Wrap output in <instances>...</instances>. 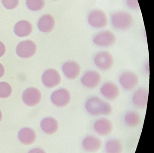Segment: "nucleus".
Returning <instances> with one entry per match:
<instances>
[{
	"label": "nucleus",
	"mask_w": 154,
	"mask_h": 153,
	"mask_svg": "<svg viewBox=\"0 0 154 153\" xmlns=\"http://www.w3.org/2000/svg\"><path fill=\"white\" fill-rule=\"evenodd\" d=\"M148 99V91L146 88L141 87L136 90L132 98L134 106L140 109L146 107Z\"/></svg>",
	"instance_id": "nucleus-15"
},
{
	"label": "nucleus",
	"mask_w": 154,
	"mask_h": 153,
	"mask_svg": "<svg viewBox=\"0 0 154 153\" xmlns=\"http://www.w3.org/2000/svg\"><path fill=\"white\" fill-rule=\"evenodd\" d=\"M126 4L130 8L136 10L139 8L138 0H126Z\"/></svg>",
	"instance_id": "nucleus-26"
},
{
	"label": "nucleus",
	"mask_w": 154,
	"mask_h": 153,
	"mask_svg": "<svg viewBox=\"0 0 154 153\" xmlns=\"http://www.w3.org/2000/svg\"><path fill=\"white\" fill-rule=\"evenodd\" d=\"M12 88L10 84L6 82H0V98H7L12 93Z\"/></svg>",
	"instance_id": "nucleus-24"
},
{
	"label": "nucleus",
	"mask_w": 154,
	"mask_h": 153,
	"mask_svg": "<svg viewBox=\"0 0 154 153\" xmlns=\"http://www.w3.org/2000/svg\"><path fill=\"white\" fill-rule=\"evenodd\" d=\"M62 69L65 76L69 80L76 79L80 75L81 71L80 65L74 61L66 62L62 66Z\"/></svg>",
	"instance_id": "nucleus-14"
},
{
	"label": "nucleus",
	"mask_w": 154,
	"mask_h": 153,
	"mask_svg": "<svg viewBox=\"0 0 154 153\" xmlns=\"http://www.w3.org/2000/svg\"><path fill=\"white\" fill-rule=\"evenodd\" d=\"M6 52V47L4 44L0 41V57L3 56Z\"/></svg>",
	"instance_id": "nucleus-27"
},
{
	"label": "nucleus",
	"mask_w": 154,
	"mask_h": 153,
	"mask_svg": "<svg viewBox=\"0 0 154 153\" xmlns=\"http://www.w3.org/2000/svg\"><path fill=\"white\" fill-rule=\"evenodd\" d=\"M101 76L98 72L90 70L83 75L81 81L82 84L88 89H94L100 83Z\"/></svg>",
	"instance_id": "nucleus-9"
},
{
	"label": "nucleus",
	"mask_w": 154,
	"mask_h": 153,
	"mask_svg": "<svg viewBox=\"0 0 154 153\" xmlns=\"http://www.w3.org/2000/svg\"><path fill=\"white\" fill-rule=\"evenodd\" d=\"M28 153H46L43 149L40 148H34L31 149Z\"/></svg>",
	"instance_id": "nucleus-28"
},
{
	"label": "nucleus",
	"mask_w": 154,
	"mask_h": 153,
	"mask_svg": "<svg viewBox=\"0 0 154 153\" xmlns=\"http://www.w3.org/2000/svg\"><path fill=\"white\" fill-rule=\"evenodd\" d=\"M5 74V69L1 63H0V78H1Z\"/></svg>",
	"instance_id": "nucleus-29"
},
{
	"label": "nucleus",
	"mask_w": 154,
	"mask_h": 153,
	"mask_svg": "<svg viewBox=\"0 0 154 153\" xmlns=\"http://www.w3.org/2000/svg\"><path fill=\"white\" fill-rule=\"evenodd\" d=\"M61 76L57 70L50 69L46 70L42 75V81L43 84L48 88H53L60 84Z\"/></svg>",
	"instance_id": "nucleus-8"
},
{
	"label": "nucleus",
	"mask_w": 154,
	"mask_h": 153,
	"mask_svg": "<svg viewBox=\"0 0 154 153\" xmlns=\"http://www.w3.org/2000/svg\"><path fill=\"white\" fill-rule=\"evenodd\" d=\"M27 7L29 9L33 11H39L44 8L45 0H26Z\"/></svg>",
	"instance_id": "nucleus-23"
},
{
	"label": "nucleus",
	"mask_w": 154,
	"mask_h": 153,
	"mask_svg": "<svg viewBox=\"0 0 154 153\" xmlns=\"http://www.w3.org/2000/svg\"><path fill=\"white\" fill-rule=\"evenodd\" d=\"M2 113L1 111L0 110V122L1 121L2 119Z\"/></svg>",
	"instance_id": "nucleus-30"
},
{
	"label": "nucleus",
	"mask_w": 154,
	"mask_h": 153,
	"mask_svg": "<svg viewBox=\"0 0 154 153\" xmlns=\"http://www.w3.org/2000/svg\"><path fill=\"white\" fill-rule=\"evenodd\" d=\"M141 117L138 112L135 111H130L125 114L124 121L125 124L130 127H135L141 122Z\"/></svg>",
	"instance_id": "nucleus-21"
},
{
	"label": "nucleus",
	"mask_w": 154,
	"mask_h": 153,
	"mask_svg": "<svg viewBox=\"0 0 154 153\" xmlns=\"http://www.w3.org/2000/svg\"><path fill=\"white\" fill-rule=\"evenodd\" d=\"M37 46L31 40H26L20 42L17 46V55L21 58H28L33 57L35 54Z\"/></svg>",
	"instance_id": "nucleus-7"
},
{
	"label": "nucleus",
	"mask_w": 154,
	"mask_h": 153,
	"mask_svg": "<svg viewBox=\"0 0 154 153\" xmlns=\"http://www.w3.org/2000/svg\"><path fill=\"white\" fill-rule=\"evenodd\" d=\"M58 127L59 125L57 120L53 117L45 118L40 123V127L42 130L48 135L56 133L58 130Z\"/></svg>",
	"instance_id": "nucleus-18"
},
{
	"label": "nucleus",
	"mask_w": 154,
	"mask_h": 153,
	"mask_svg": "<svg viewBox=\"0 0 154 153\" xmlns=\"http://www.w3.org/2000/svg\"><path fill=\"white\" fill-rule=\"evenodd\" d=\"M4 7L7 9L11 10L17 7L19 0H2Z\"/></svg>",
	"instance_id": "nucleus-25"
},
{
	"label": "nucleus",
	"mask_w": 154,
	"mask_h": 153,
	"mask_svg": "<svg viewBox=\"0 0 154 153\" xmlns=\"http://www.w3.org/2000/svg\"><path fill=\"white\" fill-rule=\"evenodd\" d=\"M95 66L100 70L107 71L113 65V58L108 51H102L96 54L94 59Z\"/></svg>",
	"instance_id": "nucleus-5"
},
{
	"label": "nucleus",
	"mask_w": 154,
	"mask_h": 153,
	"mask_svg": "<svg viewBox=\"0 0 154 153\" xmlns=\"http://www.w3.org/2000/svg\"><path fill=\"white\" fill-rule=\"evenodd\" d=\"M87 21L92 27L102 29L107 26L108 17L103 11L96 9L90 11L87 17Z\"/></svg>",
	"instance_id": "nucleus-3"
},
{
	"label": "nucleus",
	"mask_w": 154,
	"mask_h": 153,
	"mask_svg": "<svg viewBox=\"0 0 154 153\" xmlns=\"http://www.w3.org/2000/svg\"><path fill=\"white\" fill-rule=\"evenodd\" d=\"M51 100L55 106L58 107H65L68 105L71 101V93L66 88H60L52 93Z\"/></svg>",
	"instance_id": "nucleus-6"
},
{
	"label": "nucleus",
	"mask_w": 154,
	"mask_h": 153,
	"mask_svg": "<svg viewBox=\"0 0 154 153\" xmlns=\"http://www.w3.org/2000/svg\"><path fill=\"white\" fill-rule=\"evenodd\" d=\"M41 96V92L38 89L31 87L24 91L22 94V100L26 105L33 107L40 102Z\"/></svg>",
	"instance_id": "nucleus-11"
},
{
	"label": "nucleus",
	"mask_w": 154,
	"mask_h": 153,
	"mask_svg": "<svg viewBox=\"0 0 154 153\" xmlns=\"http://www.w3.org/2000/svg\"><path fill=\"white\" fill-rule=\"evenodd\" d=\"M14 33L17 36L24 37L29 35L32 31V26L27 20L19 21L14 27Z\"/></svg>",
	"instance_id": "nucleus-20"
},
{
	"label": "nucleus",
	"mask_w": 154,
	"mask_h": 153,
	"mask_svg": "<svg viewBox=\"0 0 154 153\" xmlns=\"http://www.w3.org/2000/svg\"><path fill=\"white\" fill-rule=\"evenodd\" d=\"M85 109L93 116L109 115L112 112L111 105L97 96L89 98L85 103Z\"/></svg>",
	"instance_id": "nucleus-1"
},
{
	"label": "nucleus",
	"mask_w": 154,
	"mask_h": 153,
	"mask_svg": "<svg viewBox=\"0 0 154 153\" xmlns=\"http://www.w3.org/2000/svg\"><path fill=\"white\" fill-rule=\"evenodd\" d=\"M18 137L22 144L29 145L35 142L36 135L34 130L30 128L24 127L19 131Z\"/></svg>",
	"instance_id": "nucleus-19"
},
{
	"label": "nucleus",
	"mask_w": 154,
	"mask_h": 153,
	"mask_svg": "<svg viewBox=\"0 0 154 153\" xmlns=\"http://www.w3.org/2000/svg\"><path fill=\"white\" fill-rule=\"evenodd\" d=\"M102 143L99 138L93 135L86 136L82 141V146L88 153H95L101 148Z\"/></svg>",
	"instance_id": "nucleus-13"
},
{
	"label": "nucleus",
	"mask_w": 154,
	"mask_h": 153,
	"mask_svg": "<svg viewBox=\"0 0 154 153\" xmlns=\"http://www.w3.org/2000/svg\"><path fill=\"white\" fill-rule=\"evenodd\" d=\"M55 21L52 15L46 14L42 16L38 22V27L41 32L49 33L54 27Z\"/></svg>",
	"instance_id": "nucleus-17"
},
{
	"label": "nucleus",
	"mask_w": 154,
	"mask_h": 153,
	"mask_svg": "<svg viewBox=\"0 0 154 153\" xmlns=\"http://www.w3.org/2000/svg\"><path fill=\"white\" fill-rule=\"evenodd\" d=\"M119 87L112 82L105 83L100 89L102 95L105 99L110 100L116 99L119 96Z\"/></svg>",
	"instance_id": "nucleus-16"
},
{
	"label": "nucleus",
	"mask_w": 154,
	"mask_h": 153,
	"mask_svg": "<svg viewBox=\"0 0 154 153\" xmlns=\"http://www.w3.org/2000/svg\"><path fill=\"white\" fill-rule=\"evenodd\" d=\"M93 127L95 132L102 136L109 135L113 129L111 121L106 118H100L95 121Z\"/></svg>",
	"instance_id": "nucleus-12"
},
{
	"label": "nucleus",
	"mask_w": 154,
	"mask_h": 153,
	"mask_svg": "<svg viewBox=\"0 0 154 153\" xmlns=\"http://www.w3.org/2000/svg\"><path fill=\"white\" fill-rule=\"evenodd\" d=\"M122 146L121 142L116 139H110L105 143L106 153H122Z\"/></svg>",
	"instance_id": "nucleus-22"
},
{
	"label": "nucleus",
	"mask_w": 154,
	"mask_h": 153,
	"mask_svg": "<svg viewBox=\"0 0 154 153\" xmlns=\"http://www.w3.org/2000/svg\"><path fill=\"white\" fill-rule=\"evenodd\" d=\"M111 20L112 26L116 29L126 30L132 26L133 18L128 12L120 11L112 15Z\"/></svg>",
	"instance_id": "nucleus-2"
},
{
	"label": "nucleus",
	"mask_w": 154,
	"mask_h": 153,
	"mask_svg": "<svg viewBox=\"0 0 154 153\" xmlns=\"http://www.w3.org/2000/svg\"><path fill=\"white\" fill-rule=\"evenodd\" d=\"M119 81L123 89L130 90L137 86L139 82V78L135 73L127 71L121 75Z\"/></svg>",
	"instance_id": "nucleus-10"
},
{
	"label": "nucleus",
	"mask_w": 154,
	"mask_h": 153,
	"mask_svg": "<svg viewBox=\"0 0 154 153\" xmlns=\"http://www.w3.org/2000/svg\"><path fill=\"white\" fill-rule=\"evenodd\" d=\"M93 42L94 44L100 47H109L115 44L116 37L110 30H103L95 35Z\"/></svg>",
	"instance_id": "nucleus-4"
}]
</instances>
